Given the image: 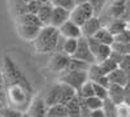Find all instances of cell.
Segmentation results:
<instances>
[{
  "instance_id": "ba28073f",
  "label": "cell",
  "mask_w": 130,
  "mask_h": 117,
  "mask_svg": "<svg viewBox=\"0 0 130 117\" xmlns=\"http://www.w3.org/2000/svg\"><path fill=\"white\" fill-rule=\"evenodd\" d=\"M87 39H89L90 49L92 52V55H94L96 62H100V61H103V60H105V59H108L111 56V54H112V46L100 43V42L96 40L94 37H90Z\"/></svg>"
},
{
  "instance_id": "f6af8a7d",
  "label": "cell",
  "mask_w": 130,
  "mask_h": 117,
  "mask_svg": "<svg viewBox=\"0 0 130 117\" xmlns=\"http://www.w3.org/2000/svg\"><path fill=\"white\" fill-rule=\"evenodd\" d=\"M44 2H51L52 3V0H44Z\"/></svg>"
},
{
  "instance_id": "5b68a950",
  "label": "cell",
  "mask_w": 130,
  "mask_h": 117,
  "mask_svg": "<svg viewBox=\"0 0 130 117\" xmlns=\"http://www.w3.org/2000/svg\"><path fill=\"white\" fill-rule=\"evenodd\" d=\"M87 79V70H65L60 73L59 77V82L67 83L75 90H78Z\"/></svg>"
},
{
  "instance_id": "e0dca14e",
  "label": "cell",
  "mask_w": 130,
  "mask_h": 117,
  "mask_svg": "<svg viewBox=\"0 0 130 117\" xmlns=\"http://www.w3.org/2000/svg\"><path fill=\"white\" fill-rule=\"evenodd\" d=\"M52 10H53V4L51 2H43L42 3L39 10L37 12V16H38V18L40 20V22L43 25H50Z\"/></svg>"
},
{
  "instance_id": "4dcf8cb0",
  "label": "cell",
  "mask_w": 130,
  "mask_h": 117,
  "mask_svg": "<svg viewBox=\"0 0 130 117\" xmlns=\"http://www.w3.org/2000/svg\"><path fill=\"white\" fill-rule=\"evenodd\" d=\"M83 102H85L86 105H87V108H89L90 111L100 109V108L103 107V100H102L100 98L95 96V95H92V96H90V98L83 99Z\"/></svg>"
},
{
  "instance_id": "4316f807",
  "label": "cell",
  "mask_w": 130,
  "mask_h": 117,
  "mask_svg": "<svg viewBox=\"0 0 130 117\" xmlns=\"http://www.w3.org/2000/svg\"><path fill=\"white\" fill-rule=\"evenodd\" d=\"M29 0H9V5L12 12L14 13V16H20V14H24L27 13L26 12V4H27Z\"/></svg>"
},
{
  "instance_id": "f1b7e54d",
  "label": "cell",
  "mask_w": 130,
  "mask_h": 117,
  "mask_svg": "<svg viewBox=\"0 0 130 117\" xmlns=\"http://www.w3.org/2000/svg\"><path fill=\"white\" fill-rule=\"evenodd\" d=\"M105 117H117V104L113 103L109 98L103 100V107H102Z\"/></svg>"
},
{
  "instance_id": "7402d4cb",
  "label": "cell",
  "mask_w": 130,
  "mask_h": 117,
  "mask_svg": "<svg viewBox=\"0 0 130 117\" xmlns=\"http://www.w3.org/2000/svg\"><path fill=\"white\" fill-rule=\"evenodd\" d=\"M104 26L116 37L120 33H122L125 29H127V22L124 21V20H112V21H109V22H107Z\"/></svg>"
},
{
  "instance_id": "60d3db41",
  "label": "cell",
  "mask_w": 130,
  "mask_h": 117,
  "mask_svg": "<svg viewBox=\"0 0 130 117\" xmlns=\"http://www.w3.org/2000/svg\"><path fill=\"white\" fill-rule=\"evenodd\" d=\"M89 117H105V114H104L103 109L100 108V109L91 111V112H90V114H89Z\"/></svg>"
},
{
  "instance_id": "6da1fadb",
  "label": "cell",
  "mask_w": 130,
  "mask_h": 117,
  "mask_svg": "<svg viewBox=\"0 0 130 117\" xmlns=\"http://www.w3.org/2000/svg\"><path fill=\"white\" fill-rule=\"evenodd\" d=\"M60 40H61L60 30L52 25H44L39 31L38 37L31 43L38 54H50V52L57 51Z\"/></svg>"
},
{
  "instance_id": "d6986e66",
  "label": "cell",
  "mask_w": 130,
  "mask_h": 117,
  "mask_svg": "<svg viewBox=\"0 0 130 117\" xmlns=\"http://www.w3.org/2000/svg\"><path fill=\"white\" fill-rule=\"evenodd\" d=\"M60 96H61V85L59 82V83H56V85H53V86L50 87L44 100H46L48 107H51V105H53V104L60 103Z\"/></svg>"
},
{
  "instance_id": "d590c367",
  "label": "cell",
  "mask_w": 130,
  "mask_h": 117,
  "mask_svg": "<svg viewBox=\"0 0 130 117\" xmlns=\"http://www.w3.org/2000/svg\"><path fill=\"white\" fill-rule=\"evenodd\" d=\"M42 0H29L26 4V12L27 13H34L37 14V12L39 10L40 5H42Z\"/></svg>"
},
{
  "instance_id": "7dc6e473",
  "label": "cell",
  "mask_w": 130,
  "mask_h": 117,
  "mask_svg": "<svg viewBox=\"0 0 130 117\" xmlns=\"http://www.w3.org/2000/svg\"><path fill=\"white\" fill-rule=\"evenodd\" d=\"M0 117H3V116H2V114H0Z\"/></svg>"
},
{
  "instance_id": "44dd1931",
  "label": "cell",
  "mask_w": 130,
  "mask_h": 117,
  "mask_svg": "<svg viewBox=\"0 0 130 117\" xmlns=\"http://www.w3.org/2000/svg\"><path fill=\"white\" fill-rule=\"evenodd\" d=\"M94 38L96 40H99L100 43H104V44H108V46H112L115 43V35L108 30L104 25L99 29V31L94 35Z\"/></svg>"
},
{
  "instance_id": "e575fe53",
  "label": "cell",
  "mask_w": 130,
  "mask_h": 117,
  "mask_svg": "<svg viewBox=\"0 0 130 117\" xmlns=\"http://www.w3.org/2000/svg\"><path fill=\"white\" fill-rule=\"evenodd\" d=\"M94 94H95V96L100 98L102 100H105L108 98V89L102 86L99 83L94 82Z\"/></svg>"
},
{
  "instance_id": "2e32d148",
  "label": "cell",
  "mask_w": 130,
  "mask_h": 117,
  "mask_svg": "<svg viewBox=\"0 0 130 117\" xmlns=\"http://www.w3.org/2000/svg\"><path fill=\"white\" fill-rule=\"evenodd\" d=\"M108 98H109L113 103L121 104L125 102V92H124V86L116 83H111L108 87Z\"/></svg>"
},
{
  "instance_id": "ffe728a7",
  "label": "cell",
  "mask_w": 130,
  "mask_h": 117,
  "mask_svg": "<svg viewBox=\"0 0 130 117\" xmlns=\"http://www.w3.org/2000/svg\"><path fill=\"white\" fill-rule=\"evenodd\" d=\"M65 107L68 117H81V99L78 95H75L70 102H68Z\"/></svg>"
},
{
  "instance_id": "f35d334b",
  "label": "cell",
  "mask_w": 130,
  "mask_h": 117,
  "mask_svg": "<svg viewBox=\"0 0 130 117\" xmlns=\"http://www.w3.org/2000/svg\"><path fill=\"white\" fill-rule=\"evenodd\" d=\"M118 66L122 68L125 72H127L130 74V55H124L120 64H118Z\"/></svg>"
},
{
  "instance_id": "8d00e7d4",
  "label": "cell",
  "mask_w": 130,
  "mask_h": 117,
  "mask_svg": "<svg viewBox=\"0 0 130 117\" xmlns=\"http://www.w3.org/2000/svg\"><path fill=\"white\" fill-rule=\"evenodd\" d=\"M117 117H130V105L125 102L117 104Z\"/></svg>"
},
{
  "instance_id": "74e56055",
  "label": "cell",
  "mask_w": 130,
  "mask_h": 117,
  "mask_svg": "<svg viewBox=\"0 0 130 117\" xmlns=\"http://www.w3.org/2000/svg\"><path fill=\"white\" fill-rule=\"evenodd\" d=\"M115 42H120V43H129L130 42V29H125L122 33L115 37Z\"/></svg>"
},
{
  "instance_id": "4fadbf2b",
  "label": "cell",
  "mask_w": 130,
  "mask_h": 117,
  "mask_svg": "<svg viewBox=\"0 0 130 117\" xmlns=\"http://www.w3.org/2000/svg\"><path fill=\"white\" fill-rule=\"evenodd\" d=\"M70 18V12L68 9H64L61 7H56L53 5V10H52V16H51V21H50V25L55 26V27H60L64 22Z\"/></svg>"
},
{
  "instance_id": "ee69618b",
  "label": "cell",
  "mask_w": 130,
  "mask_h": 117,
  "mask_svg": "<svg viewBox=\"0 0 130 117\" xmlns=\"http://www.w3.org/2000/svg\"><path fill=\"white\" fill-rule=\"evenodd\" d=\"M22 117H29V114H27V113H24V114H22Z\"/></svg>"
},
{
  "instance_id": "277c9868",
  "label": "cell",
  "mask_w": 130,
  "mask_h": 117,
  "mask_svg": "<svg viewBox=\"0 0 130 117\" xmlns=\"http://www.w3.org/2000/svg\"><path fill=\"white\" fill-rule=\"evenodd\" d=\"M129 14H130V0H108L99 18L102 20L103 25H105L112 20L127 21Z\"/></svg>"
},
{
  "instance_id": "30bf717a",
  "label": "cell",
  "mask_w": 130,
  "mask_h": 117,
  "mask_svg": "<svg viewBox=\"0 0 130 117\" xmlns=\"http://www.w3.org/2000/svg\"><path fill=\"white\" fill-rule=\"evenodd\" d=\"M25 113H27L29 117H47L48 105H47L44 98H40V96L32 98L29 108Z\"/></svg>"
},
{
  "instance_id": "c3c4849f",
  "label": "cell",
  "mask_w": 130,
  "mask_h": 117,
  "mask_svg": "<svg viewBox=\"0 0 130 117\" xmlns=\"http://www.w3.org/2000/svg\"><path fill=\"white\" fill-rule=\"evenodd\" d=\"M42 2H44V0H42Z\"/></svg>"
},
{
  "instance_id": "7a4b0ae2",
  "label": "cell",
  "mask_w": 130,
  "mask_h": 117,
  "mask_svg": "<svg viewBox=\"0 0 130 117\" xmlns=\"http://www.w3.org/2000/svg\"><path fill=\"white\" fill-rule=\"evenodd\" d=\"M5 96L8 105L25 113L32 100V91L20 83H9L5 85Z\"/></svg>"
},
{
  "instance_id": "7c38bea8",
  "label": "cell",
  "mask_w": 130,
  "mask_h": 117,
  "mask_svg": "<svg viewBox=\"0 0 130 117\" xmlns=\"http://www.w3.org/2000/svg\"><path fill=\"white\" fill-rule=\"evenodd\" d=\"M103 26V22L102 20L99 18V16H92L91 18H89L86 22L81 26V30H82V35L83 37H94L98 31H99V29Z\"/></svg>"
},
{
  "instance_id": "83f0119b",
  "label": "cell",
  "mask_w": 130,
  "mask_h": 117,
  "mask_svg": "<svg viewBox=\"0 0 130 117\" xmlns=\"http://www.w3.org/2000/svg\"><path fill=\"white\" fill-rule=\"evenodd\" d=\"M65 116H68L65 104L57 103V104H53V105H51V107H48L47 117H65Z\"/></svg>"
},
{
  "instance_id": "f546056e",
  "label": "cell",
  "mask_w": 130,
  "mask_h": 117,
  "mask_svg": "<svg viewBox=\"0 0 130 117\" xmlns=\"http://www.w3.org/2000/svg\"><path fill=\"white\" fill-rule=\"evenodd\" d=\"M77 46H78V39L65 38L64 43H62V52H65V54L69 55V56H73L74 52L77 51Z\"/></svg>"
},
{
  "instance_id": "8fae6325",
  "label": "cell",
  "mask_w": 130,
  "mask_h": 117,
  "mask_svg": "<svg viewBox=\"0 0 130 117\" xmlns=\"http://www.w3.org/2000/svg\"><path fill=\"white\" fill-rule=\"evenodd\" d=\"M60 34L64 37V38H74V39H78L82 37V30H81V26L77 25L75 22L69 18L67 22H64L60 27Z\"/></svg>"
},
{
  "instance_id": "ab89813d",
  "label": "cell",
  "mask_w": 130,
  "mask_h": 117,
  "mask_svg": "<svg viewBox=\"0 0 130 117\" xmlns=\"http://www.w3.org/2000/svg\"><path fill=\"white\" fill-rule=\"evenodd\" d=\"M124 92H125V103H127L130 100V79L126 82V85L124 86Z\"/></svg>"
},
{
  "instance_id": "ac0fdd59",
  "label": "cell",
  "mask_w": 130,
  "mask_h": 117,
  "mask_svg": "<svg viewBox=\"0 0 130 117\" xmlns=\"http://www.w3.org/2000/svg\"><path fill=\"white\" fill-rule=\"evenodd\" d=\"M16 24H18V25L39 26V27H43V26H44V25L40 22V20L38 18V16L34 14V13H24V14L16 16Z\"/></svg>"
},
{
  "instance_id": "8992f818",
  "label": "cell",
  "mask_w": 130,
  "mask_h": 117,
  "mask_svg": "<svg viewBox=\"0 0 130 117\" xmlns=\"http://www.w3.org/2000/svg\"><path fill=\"white\" fill-rule=\"evenodd\" d=\"M72 56L67 55L65 52L62 51H56V52H52V55L48 60V69L52 73H62L65 69H67L69 60Z\"/></svg>"
},
{
  "instance_id": "9c48e42d",
  "label": "cell",
  "mask_w": 130,
  "mask_h": 117,
  "mask_svg": "<svg viewBox=\"0 0 130 117\" xmlns=\"http://www.w3.org/2000/svg\"><path fill=\"white\" fill-rule=\"evenodd\" d=\"M73 57L75 59H79L82 61H86L89 64H94L96 62L95 61V57L92 55V52L90 49V46H89V39L87 37H81L78 38V46H77V51L74 52Z\"/></svg>"
},
{
  "instance_id": "3957f363",
  "label": "cell",
  "mask_w": 130,
  "mask_h": 117,
  "mask_svg": "<svg viewBox=\"0 0 130 117\" xmlns=\"http://www.w3.org/2000/svg\"><path fill=\"white\" fill-rule=\"evenodd\" d=\"M2 69H3V74H4L5 85H9V83H20V85H22V86H25L26 89H29L30 91H32V85L29 81V78L26 77L25 72L13 61V59L10 57V56L5 55L3 57Z\"/></svg>"
},
{
  "instance_id": "7bdbcfd3",
  "label": "cell",
  "mask_w": 130,
  "mask_h": 117,
  "mask_svg": "<svg viewBox=\"0 0 130 117\" xmlns=\"http://www.w3.org/2000/svg\"><path fill=\"white\" fill-rule=\"evenodd\" d=\"M126 22H127V27L130 29V14H129V18H127V21H126Z\"/></svg>"
},
{
  "instance_id": "b9f144b4",
  "label": "cell",
  "mask_w": 130,
  "mask_h": 117,
  "mask_svg": "<svg viewBox=\"0 0 130 117\" xmlns=\"http://www.w3.org/2000/svg\"><path fill=\"white\" fill-rule=\"evenodd\" d=\"M89 0H75V4H83V3H87Z\"/></svg>"
},
{
  "instance_id": "836d02e7",
  "label": "cell",
  "mask_w": 130,
  "mask_h": 117,
  "mask_svg": "<svg viewBox=\"0 0 130 117\" xmlns=\"http://www.w3.org/2000/svg\"><path fill=\"white\" fill-rule=\"evenodd\" d=\"M52 4L56 7H61L64 9H68L69 12H72L74 7L77 5L75 4V0H52Z\"/></svg>"
},
{
  "instance_id": "bcb514c9",
  "label": "cell",
  "mask_w": 130,
  "mask_h": 117,
  "mask_svg": "<svg viewBox=\"0 0 130 117\" xmlns=\"http://www.w3.org/2000/svg\"><path fill=\"white\" fill-rule=\"evenodd\" d=\"M126 104H129V105H130V100H129V102H127V103H126Z\"/></svg>"
},
{
  "instance_id": "603a6c76",
  "label": "cell",
  "mask_w": 130,
  "mask_h": 117,
  "mask_svg": "<svg viewBox=\"0 0 130 117\" xmlns=\"http://www.w3.org/2000/svg\"><path fill=\"white\" fill-rule=\"evenodd\" d=\"M61 85V96H60V103L61 104H67L68 102H70L75 95H77V90L73 89L72 86L67 83H62L60 82Z\"/></svg>"
},
{
  "instance_id": "1f68e13d",
  "label": "cell",
  "mask_w": 130,
  "mask_h": 117,
  "mask_svg": "<svg viewBox=\"0 0 130 117\" xmlns=\"http://www.w3.org/2000/svg\"><path fill=\"white\" fill-rule=\"evenodd\" d=\"M0 114L3 117H22L24 112H21L13 107H10V105H4L3 108H0Z\"/></svg>"
},
{
  "instance_id": "484cf974",
  "label": "cell",
  "mask_w": 130,
  "mask_h": 117,
  "mask_svg": "<svg viewBox=\"0 0 130 117\" xmlns=\"http://www.w3.org/2000/svg\"><path fill=\"white\" fill-rule=\"evenodd\" d=\"M77 95H78L81 99H86V98H90V96H92V95H95L94 94V82H91L90 79H87L77 90Z\"/></svg>"
},
{
  "instance_id": "cb8c5ba5",
  "label": "cell",
  "mask_w": 130,
  "mask_h": 117,
  "mask_svg": "<svg viewBox=\"0 0 130 117\" xmlns=\"http://www.w3.org/2000/svg\"><path fill=\"white\" fill-rule=\"evenodd\" d=\"M98 65H99V68H100V70L103 72V74L108 76L111 72H113L116 68H118V62L109 56L108 59H105V60H103V61H100V62H98Z\"/></svg>"
},
{
  "instance_id": "52a82bcc",
  "label": "cell",
  "mask_w": 130,
  "mask_h": 117,
  "mask_svg": "<svg viewBox=\"0 0 130 117\" xmlns=\"http://www.w3.org/2000/svg\"><path fill=\"white\" fill-rule=\"evenodd\" d=\"M92 16H95V14H94V10H92L91 5L89 4V2L83 3V4H77L74 7V9L70 12V20L79 26H82Z\"/></svg>"
},
{
  "instance_id": "d6a6232c",
  "label": "cell",
  "mask_w": 130,
  "mask_h": 117,
  "mask_svg": "<svg viewBox=\"0 0 130 117\" xmlns=\"http://www.w3.org/2000/svg\"><path fill=\"white\" fill-rule=\"evenodd\" d=\"M107 3H108V0H89V4L91 5L95 16H100V13L104 10Z\"/></svg>"
},
{
  "instance_id": "d4e9b609",
  "label": "cell",
  "mask_w": 130,
  "mask_h": 117,
  "mask_svg": "<svg viewBox=\"0 0 130 117\" xmlns=\"http://www.w3.org/2000/svg\"><path fill=\"white\" fill-rule=\"evenodd\" d=\"M90 65H91V64L86 62V61H82L79 59H75V57L72 56L70 60H69L68 66H67V69H65V70H89Z\"/></svg>"
},
{
  "instance_id": "9a60e30c",
  "label": "cell",
  "mask_w": 130,
  "mask_h": 117,
  "mask_svg": "<svg viewBox=\"0 0 130 117\" xmlns=\"http://www.w3.org/2000/svg\"><path fill=\"white\" fill-rule=\"evenodd\" d=\"M108 79H109L111 83H116V85H120V86H125L126 82L130 79V74L127 72H125L122 68H116L113 72H111L108 74Z\"/></svg>"
},
{
  "instance_id": "5bb4252c",
  "label": "cell",
  "mask_w": 130,
  "mask_h": 117,
  "mask_svg": "<svg viewBox=\"0 0 130 117\" xmlns=\"http://www.w3.org/2000/svg\"><path fill=\"white\" fill-rule=\"evenodd\" d=\"M16 30L17 34L22 38L24 40L27 42H32L39 34V31L42 30V27L39 26H30V25H18L16 24Z\"/></svg>"
}]
</instances>
